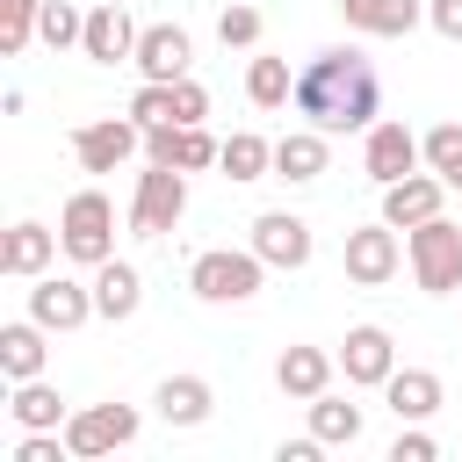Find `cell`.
<instances>
[{"label": "cell", "instance_id": "cell-15", "mask_svg": "<svg viewBox=\"0 0 462 462\" xmlns=\"http://www.w3.org/2000/svg\"><path fill=\"white\" fill-rule=\"evenodd\" d=\"M440 202H448V180H440V173H404V180H390V188H383V224L411 231V224L440 217Z\"/></svg>", "mask_w": 462, "mask_h": 462}, {"label": "cell", "instance_id": "cell-36", "mask_svg": "<svg viewBox=\"0 0 462 462\" xmlns=\"http://www.w3.org/2000/svg\"><path fill=\"white\" fill-rule=\"evenodd\" d=\"M433 455H440V448H433V433H419V426L390 440V462H433Z\"/></svg>", "mask_w": 462, "mask_h": 462}, {"label": "cell", "instance_id": "cell-9", "mask_svg": "<svg viewBox=\"0 0 462 462\" xmlns=\"http://www.w3.org/2000/svg\"><path fill=\"white\" fill-rule=\"evenodd\" d=\"M29 318H36V325H51V332H79L87 318H101V310H94V282L36 274V289H29Z\"/></svg>", "mask_w": 462, "mask_h": 462}, {"label": "cell", "instance_id": "cell-32", "mask_svg": "<svg viewBox=\"0 0 462 462\" xmlns=\"http://www.w3.org/2000/svg\"><path fill=\"white\" fill-rule=\"evenodd\" d=\"M419 144H426V166H433L440 180H448V173L462 166V123H433V130H426Z\"/></svg>", "mask_w": 462, "mask_h": 462}, {"label": "cell", "instance_id": "cell-34", "mask_svg": "<svg viewBox=\"0 0 462 462\" xmlns=\"http://www.w3.org/2000/svg\"><path fill=\"white\" fill-rule=\"evenodd\" d=\"M173 116H180V123H202V116H209V87H202L195 72L173 79Z\"/></svg>", "mask_w": 462, "mask_h": 462}, {"label": "cell", "instance_id": "cell-19", "mask_svg": "<svg viewBox=\"0 0 462 462\" xmlns=\"http://www.w3.org/2000/svg\"><path fill=\"white\" fill-rule=\"evenodd\" d=\"M332 166V144H325V130H289V137H274V173L289 180V188H310L318 173Z\"/></svg>", "mask_w": 462, "mask_h": 462}, {"label": "cell", "instance_id": "cell-33", "mask_svg": "<svg viewBox=\"0 0 462 462\" xmlns=\"http://www.w3.org/2000/svg\"><path fill=\"white\" fill-rule=\"evenodd\" d=\"M217 152H224V144H217L202 123H180V152H173V166H180V173H202V166H217Z\"/></svg>", "mask_w": 462, "mask_h": 462}, {"label": "cell", "instance_id": "cell-8", "mask_svg": "<svg viewBox=\"0 0 462 462\" xmlns=\"http://www.w3.org/2000/svg\"><path fill=\"white\" fill-rule=\"evenodd\" d=\"M72 152L87 173H116L130 152H144V123L137 116H101V123H79L72 130Z\"/></svg>", "mask_w": 462, "mask_h": 462}, {"label": "cell", "instance_id": "cell-27", "mask_svg": "<svg viewBox=\"0 0 462 462\" xmlns=\"http://www.w3.org/2000/svg\"><path fill=\"white\" fill-rule=\"evenodd\" d=\"M245 101H253V108H289V101H296L289 58H253V65H245Z\"/></svg>", "mask_w": 462, "mask_h": 462}, {"label": "cell", "instance_id": "cell-21", "mask_svg": "<svg viewBox=\"0 0 462 462\" xmlns=\"http://www.w3.org/2000/svg\"><path fill=\"white\" fill-rule=\"evenodd\" d=\"M383 404H390L404 426H426V419L440 411V375H433V368H390Z\"/></svg>", "mask_w": 462, "mask_h": 462}, {"label": "cell", "instance_id": "cell-23", "mask_svg": "<svg viewBox=\"0 0 462 462\" xmlns=\"http://www.w3.org/2000/svg\"><path fill=\"white\" fill-rule=\"evenodd\" d=\"M152 404H159L166 426H202V419L217 411V390H209L202 375H166V383L152 390Z\"/></svg>", "mask_w": 462, "mask_h": 462}, {"label": "cell", "instance_id": "cell-5", "mask_svg": "<svg viewBox=\"0 0 462 462\" xmlns=\"http://www.w3.org/2000/svg\"><path fill=\"white\" fill-rule=\"evenodd\" d=\"M180 217H188V173L180 166H144L137 195H130V231L137 238H166Z\"/></svg>", "mask_w": 462, "mask_h": 462}, {"label": "cell", "instance_id": "cell-11", "mask_svg": "<svg viewBox=\"0 0 462 462\" xmlns=\"http://www.w3.org/2000/svg\"><path fill=\"white\" fill-rule=\"evenodd\" d=\"M390 368H397V339H390L383 325H354V332L339 339V375H346L354 390H383Z\"/></svg>", "mask_w": 462, "mask_h": 462}, {"label": "cell", "instance_id": "cell-25", "mask_svg": "<svg viewBox=\"0 0 462 462\" xmlns=\"http://www.w3.org/2000/svg\"><path fill=\"white\" fill-rule=\"evenodd\" d=\"M217 166H224V180H260V173H274V144L260 130H231L224 152H217Z\"/></svg>", "mask_w": 462, "mask_h": 462}, {"label": "cell", "instance_id": "cell-28", "mask_svg": "<svg viewBox=\"0 0 462 462\" xmlns=\"http://www.w3.org/2000/svg\"><path fill=\"white\" fill-rule=\"evenodd\" d=\"M36 36H43L51 51H72V43L87 36V14H79L72 0H43V7H36Z\"/></svg>", "mask_w": 462, "mask_h": 462}, {"label": "cell", "instance_id": "cell-16", "mask_svg": "<svg viewBox=\"0 0 462 462\" xmlns=\"http://www.w3.org/2000/svg\"><path fill=\"white\" fill-rule=\"evenodd\" d=\"M65 245H58V231L51 224H36V217H22L14 231H7V245H0V267L14 274V282H36V274H51V260H58Z\"/></svg>", "mask_w": 462, "mask_h": 462}, {"label": "cell", "instance_id": "cell-14", "mask_svg": "<svg viewBox=\"0 0 462 462\" xmlns=\"http://www.w3.org/2000/svg\"><path fill=\"white\" fill-rule=\"evenodd\" d=\"M144 79H188V65H195V43H188V29L180 22H152V29H137V58H130Z\"/></svg>", "mask_w": 462, "mask_h": 462}, {"label": "cell", "instance_id": "cell-2", "mask_svg": "<svg viewBox=\"0 0 462 462\" xmlns=\"http://www.w3.org/2000/svg\"><path fill=\"white\" fill-rule=\"evenodd\" d=\"M58 245H65L72 267H101V260H116V202H108L101 188L65 195V209H58Z\"/></svg>", "mask_w": 462, "mask_h": 462}, {"label": "cell", "instance_id": "cell-24", "mask_svg": "<svg viewBox=\"0 0 462 462\" xmlns=\"http://www.w3.org/2000/svg\"><path fill=\"white\" fill-rule=\"evenodd\" d=\"M7 411H14V426L22 433H65V397L43 383V375H29V383H14V397H7Z\"/></svg>", "mask_w": 462, "mask_h": 462}, {"label": "cell", "instance_id": "cell-30", "mask_svg": "<svg viewBox=\"0 0 462 462\" xmlns=\"http://www.w3.org/2000/svg\"><path fill=\"white\" fill-rule=\"evenodd\" d=\"M217 43H224V51H253V43H260V7L231 0V7L217 14Z\"/></svg>", "mask_w": 462, "mask_h": 462}, {"label": "cell", "instance_id": "cell-17", "mask_svg": "<svg viewBox=\"0 0 462 462\" xmlns=\"http://www.w3.org/2000/svg\"><path fill=\"white\" fill-rule=\"evenodd\" d=\"M332 368H339V354H325V346H282L274 383H282V397L310 404V397H325V390H332Z\"/></svg>", "mask_w": 462, "mask_h": 462}, {"label": "cell", "instance_id": "cell-29", "mask_svg": "<svg viewBox=\"0 0 462 462\" xmlns=\"http://www.w3.org/2000/svg\"><path fill=\"white\" fill-rule=\"evenodd\" d=\"M36 7H43V0H0V58H22V51H29Z\"/></svg>", "mask_w": 462, "mask_h": 462}, {"label": "cell", "instance_id": "cell-20", "mask_svg": "<svg viewBox=\"0 0 462 462\" xmlns=\"http://www.w3.org/2000/svg\"><path fill=\"white\" fill-rule=\"evenodd\" d=\"M51 325H36V318H14V325H0V375L7 383H29V375H43V361H51Z\"/></svg>", "mask_w": 462, "mask_h": 462}, {"label": "cell", "instance_id": "cell-31", "mask_svg": "<svg viewBox=\"0 0 462 462\" xmlns=\"http://www.w3.org/2000/svg\"><path fill=\"white\" fill-rule=\"evenodd\" d=\"M130 116H137L144 130H152V123H180V116H173V79H144V87L130 94Z\"/></svg>", "mask_w": 462, "mask_h": 462}, {"label": "cell", "instance_id": "cell-18", "mask_svg": "<svg viewBox=\"0 0 462 462\" xmlns=\"http://www.w3.org/2000/svg\"><path fill=\"white\" fill-rule=\"evenodd\" d=\"M354 36H411L426 22V0H339Z\"/></svg>", "mask_w": 462, "mask_h": 462}, {"label": "cell", "instance_id": "cell-3", "mask_svg": "<svg viewBox=\"0 0 462 462\" xmlns=\"http://www.w3.org/2000/svg\"><path fill=\"white\" fill-rule=\"evenodd\" d=\"M260 282H267V260L253 245H209V253L188 260V289L202 303H253Z\"/></svg>", "mask_w": 462, "mask_h": 462}, {"label": "cell", "instance_id": "cell-13", "mask_svg": "<svg viewBox=\"0 0 462 462\" xmlns=\"http://www.w3.org/2000/svg\"><path fill=\"white\" fill-rule=\"evenodd\" d=\"M79 58H94V65H123V58H137V22H130V7H123V0H101V7H87Z\"/></svg>", "mask_w": 462, "mask_h": 462}, {"label": "cell", "instance_id": "cell-37", "mask_svg": "<svg viewBox=\"0 0 462 462\" xmlns=\"http://www.w3.org/2000/svg\"><path fill=\"white\" fill-rule=\"evenodd\" d=\"M426 22H433L448 43H462V0H426Z\"/></svg>", "mask_w": 462, "mask_h": 462}, {"label": "cell", "instance_id": "cell-22", "mask_svg": "<svg viewBox=\"0 0 462 462\" xmlns=\"http://www.w3.org/2000/svg\"><path fill=\"white\" fill-rule=\"evenodd\" d=\"M137 303H144V274L130 260H101L94 267V310L108 325H123V318H137Z\"/></svg>", "mask_w": 462, "mask_h": 462}, {"label": "cell", "instance_id": "cell-39", "mask_svg": "<svg viewBox=\"0 0 462 462\" xmlns=\"http://www.w3.org/2000/svg\"><path fill=\"white\" fill-rule=\"evenodd\" d=\"M448 188H462V166H455V173H448Z\"/></svg>", "mask_w": 462, "mask_h": 462}, {"label": "cell", "instance_id": "cell-6", "mask_svg": "<svg viewBox=\"0 0 462 462\" xmlns=\"http://www.w3.org/2000/svg\"><path fill=\"white\" fill-rule=\"evenodd\" d=\"M137 426H144L137 404H79V411L65 419V448H72V462H101V455L130 448Z\"/></svg>", "mask_w": 462, "mask_h": 462}, {"label": "cell", "instance_id": "cell-1", "mask_svg": "<svg viewBox=\"0 0 462 462\" xmlns=\"http://www.w3.org/2000/svg\"><path fill=\"white\" fill-rule=\"evenodd\" d=\"M296 116L325 137H346V130H368L383 116V79L375 65L354 51V43H332L318 51L303 72H296Z\"/></svg>", "mask_w": 462, "mask_h": 462}, {"label": "cell", "instance_id": "cell-10", "mask_svg": "<svg viewBox=\"0 0 462 462\" xmlns=\"http://www.w3.org/2000/svg\"><path fill=\"white\" fill-rule=\"evenodd\" d=\"M397 267H404L397 224H361V231H346V282H354V289H383Z\"/></svg>", "mask_w": 462, "mask_h": 462}, {"label": "cell", "instance_id": "cell-26", "mask_svg": "<svg viewBox=\"0 0 462 462\" xmlns=\"http://www.w3.org/2000/svg\"><path fill=\"white\" fill-rule=\"evenodd\" d=\"M303 411H310V433H318L325 448H354V440H361V404H346V397L325 390V397H310Z\"/></svg>", "mask_w": 462, "mask_h": 462}, {"label": "cell", "instance_id": "cell-38", "mask_svg": "<svg viewBox=\"0 0 462 462\" xmlns=\"http://www.w3.org/2000/svg\"><path fill=\"white\" fill-rule=\"evenodd\" d=\"M318 455H325V440H318V433H303V440H282V448H274V462H318Z\"/></svg>", "mask_w": 462, "mask_h": 462}, {"label": "cell", "instance_id": "cell-35", "mask_svg": "<svg viewBox=\"0 0 462 462\" xmlns=\"http://www.w3.org/2000/svg\"><path fill=\"white\" fill-rule=\"evenodd\" d=\"M72 448H65V433H22V448H14V462H65Z\"/></svg>", "mask_w": 462, "mask_h": 462}, {"label": "cell", "instance_id": "cell-7", "mask_svg": "<svg viewBox=\"0 0 462 462\" xmlns=\"http://www.w3.org/2000/svg\"><path fill=\"white\" fill-rule=\"evenodd\" d=\"M419 159H426V144L411 137V123H397V116H375V123L361 130V166H368V180H375V188H390V180L419 173Z\"/></svg>", "mask_w": 462, "mask_h": 462}, {"label": "cell", "instance_id": "cell-4", "mask_svg": "<svg viewBox=\"0 0 462 462\" xmlns=\"http://www.w3.org/2000/svg\"><path fill=\"white\" fill-rule=\"evenodd\" d=\"M404 260L419 274L426 296H462V224L455 217H426L404 231Z\"/></svg>", "mask_w": 462, "mask_h": 462}, {"label": "cell", "instance_id": "cell-12", "mask_svg": "<svg viewBox=\"0 0 462 462\" xmlns=\"http://www.w3.org/2000/svg\"><path fill=\"white\" fill-rule=\"evenodd\" d=\"M253 253L267 260V267H310V224L296 217V209H260L253 217Z\"/></svg>", "mask_w": 462, "mask_h": 462}]
</instances>
